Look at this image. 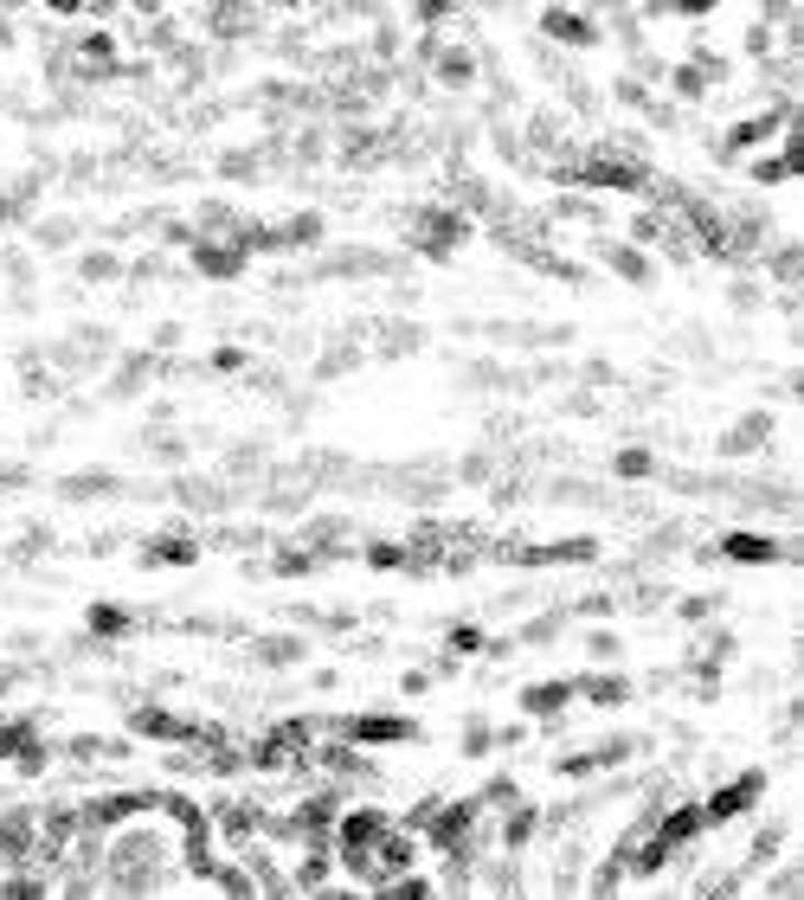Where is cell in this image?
Returning a JSON list of instances; mask_svg holds the SVG:
<instances>
[{
	"mask_svg": "<svg viewBox=\"0 0 804 900\" xmlns=\"http://www.w3.org/2000/svg\"><path fill=\"white\" fill-rule=\"evenodd\" d=\"M341 740H354V747H406V740H419V727L406 714H354V720H341Z\"/></svg>",
	"mask_w": 804,
	"mask_h": 900,
	"instance_id": "6da1fadb",
	"label": "cell"
},
{
	"mask_svg": "<svg viewBox=\"0 0 804 900\" xmlns=\"http://www.w3.org/2000/svg\"><path fill=\"white\" fill-rule=\"evenodd\" d=\"M759 791H766V778H759V772H740L734 785L709 791V798H702V817H709V830H714V823H734V817H747V810L759 805Z\"/></svg>",
	"mask_w": 804,
	"mask_h": 900,
	"instance_id": "7a4b0ae2",
	"label": "cell"
},
{
	"mask_svg": "<svg viewBox=\"0 0 804 900\" xmlns=\"http://www.w3.org/2000/svg\"><path fill=\"white\" fill-rule=\"evenodd\" d=\"M245 258H251V244H238V238H200L193 244V271L200 277H238Z\"/></svg>",
	"mask_w": 804,
	"mask_h": 900,
	"instance_id": "3957f363",
	"label": "cell"
},
{
	"mask_svg": "<svg viewBox=\"0 0 804 900\" xmlns=\"http://www.w3.org/2000/svg\"><path fill=\"white\" fill-rule=\"evenodd\" d=\"M541 33H547V39H560V46H592V39H599V20L554 7V13H541Z\"/></svg>",
	"mask_w": 804,
	"mask_h": 900,
	"instance_id": "277c9868",
	"label": "cell"
},
{
	"mask_svg": "<svg viewBox=\"0 0 804 900\" xmlns=\"http://www.w3.org/2000/svg\"><path fill=\"white\" fill-rule=\"evenodd\" d=\"M567 702H573V682H528L521 688V714L528 720H554Z\"/></svg>",
	"mask_w": 804,
	"mask_h": 900,
	"instance_id": "5b68a950",
	"label": "cell"
},
{
	"mask_svg": "<svg viewBox=\"0 0 804 900\" xmlns=\"http://www.w3.org/2000/svg\"><path fill=\"white\" fill-rule=\"evenodd\" d=\"M721 554L740 560V567H766V560H779V540H772V534H727Z\"/></svg>",
	"mask_w": 804,
	"mask_h": 900,
	"instance_id": "8992f818",
	"label": "cell"
},
{
	"mask_svg": "<svg viewBox=\"0 0 804 900\" xmlns=\"http://www.w3.org/2000/svg\"><path fill=\"white\" fill-rule=\"evenodd\" d=\"M457 238H464V219H457V213H431L426 226H419V251L444 258V251H457Z\"/></svg>",
	"mask_w": 804,
	"mask_h": 900,
	"instance_id": "52a82bcc",
	"label": "cell"
},
{
	"mask_svg": "<svg viewBox=\"0 0 804 900\" xmlns=\"http://www.w3.org/2000/svg\"><path fill=\"white\" fill-rule=\"evenodd\" d=\"M573 695H586L592 708H618V702L631 695V682H624V675H579V682H573Z\"/></svg>",
	"mask_w": 804,
	"mask_h": 900,
	"instance_id": "ba28073f",
	"label": "cell"
},
{
	"mask_svg": "<svg viewBox=\"0 0 804 900\" xmlns=\"http://www.w3.org/2000/svg\"><path fill=\"white\" fill-rule=\"evenodd\" d=\"M148 560H155V567H193V560H200V547H193L188 534H161V540L148 547Z\"/></svg>",
	"mask_w": 804,
	"mask_h": 900,
	"instance_id": "9c48e42d",
	"label": "cell"
},
{
	"mask_svg": "<svg viewBox=\"0 0 804 900\" xmlns=\"http://www.w3.org/2000/svg\"><path fill=\"white\" fill-rule=\"evenodd\" d=\"M605 258H612V271H618V277H631V284H650V258H644V251L605 244Z\"/></svg>",
	"mask_w": 804,
	"mask_h": 900,
	"instance_id": "30bf717a",
	"label": "cell"
},
{
	"mask_svg": "<svg viewBox=\"0 0 804 900\" xmlns=\"http://www.w3.org/2000/svg\"><path fill=\"white\" fill-rule=\"evenodd\" d=\"M303 657V637H264L258 643V663H296Z\"/></svg>",
	"mask_w": 804,
	"mask_h": 900,
	"instance_id": "8fae6325",
	"label": "cell"
},
{
	"mask_svg": "<svg viewBox=\"0 0 804 900\" xmlns=\"http://www.w3.org/2000/svg\"><path fill=\"white\" fill-rule=\"evenodd\" d=\"M91 630H97V637H116V630H129V612H116V605H97V612H91Z\"/></svg>",
	"mask_w": 804,
	"mask_h": 900,
	"instance_id": "7c38bea8",
	"label": "cell"
},
{
	"mask_svg": "<svg viewBox=\"0 0 804 900\" xmlns=\"http://www.w3.org/2000/svg\"><path fill=\"white\" fill-rule=\"evenodd\" d=\"M650 470H657L650 451H618V476H650Z\"/></svg>",
	"mask_w": 804,
	"mask_h": 900,
	"instance_id": "4fadbf2b",
	"label": "cell"
},
{
	"mask_svg": "<svg viewBox=\"0 0 804 900\" xmlns=\"http://www.w3.org/2000/svg\"><path fill=\"white\" fill-rule=\"evenodd\" d=\"M367 560H374V567H406V554H399V547H374Z\"/></svg>",
	"mask_w": 804,
	"mask_h": 900,
	"instance_id": "5bb4252c",
	"label": "cell"
}]
</instances>
